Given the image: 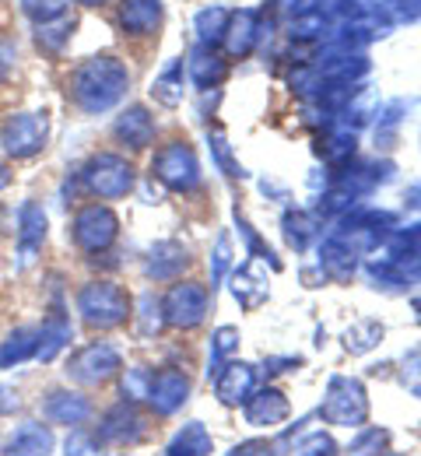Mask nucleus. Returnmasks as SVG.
<instances>
[{"label":"nucleus","instance_id":"1","mask_svg":"<svg viewBox=\"0 0 421 456\" xmlns=\"http://www.w3.org/2000/svg\"><path fill=\"white\" fill-rule=\"evenodd\" d=\"M130 88V67L113 53H99V57L81 60L70 70L67 81V95L70 102L85 116H102L117 110Z\"/></svg>","mask_w":421,"mask_h":456},{"label":"nucleus","instance_id":"2","mask_svg":"<svg viewBox=\"0 0 421 456\" xmlns=\"http://www.w3.org/2000/svg\"><path fill=\"white\" fill-rule=\"evenodd\" d=\"M74 305H77L81 320L92 330H117V327H123L130 320V309H134L130 291L123 285H117V281H106V278L77 288Z\"/></svg>","mask_w":421,"mask_h":456},{"label":"nucleus","instance_id":"3","mask_svg":"<svg viewBox=\"0 0 421 456\" xmlns=\"http://www.w3.org/2000/svg\"><path fill=\"white\" fill-rule=\"evenodd\" d=\"M46 141H50V116L46 113L21 110L0 123V151L14 162H28V159L43 155Z\"/></svg>","mask_w":421,"mask_h":456},{"label":"nucleus","instance_id":"4","mask_svg":"<svg viewBox=\"0 0 421 456\" xmlns=\"http://www.w3.org/2000/svg\"><path fill=\"white\" fill-rule=\"evenodd\" d=\"M320 418L337 428H361L368 421V397L355 376H330L320 403Z\"/></svg>","mask_w":421,"mask_h":456},{"label":"nucleus","instance_id":"5","mask_svg":"<svg viewBox=\"0 0 421 456\" xmlns=\"http://www.w3.org/2000/svg\"><path fill=\"white\" fill-rule=\"evenodd\" d=\"M123 369V354L117 344L109 341H88L67 358V379L77 387H106L117 379Z\"/></svg>","mask_w":421,"mask_h":456},{"label":"nucleus","instance_id":"6","mask_svg":"<svg viewBox=\"0 0 421 456\" xmlns=\"http://www.w3.org/2000/svg\"><path fill=\"white\" fill-rule=\"evenodd\" d=\"M393 228H397V215L393 211H379V208H352V211H344L341 218H337V239H344L355 253H368V249H376V246H383V242H390V235H393Z\"/></svg>","mask_w":421,"mask_h":456},{"label":"nucleus","instance_id":"7","mask_svg":"<svg viewBox=\"0 0 421 456\" xmlns=\"http://www.w3.org/2000/svg\"><path fill=\"white\" fill-rule=\"evenodd\" d=\"M81 183L92 197L99 200H120L134 190V166L123 159V155H113V151H99L85 162L81 169Z\"/></svg>","mask_w":421,"mask_h":456},{"label":"nucleus","instance_id":"8","mask_svg":"<svg viewBox=\"0 0 421 456\" xmlns=\"http://www.w3.org/2000/svg\"><path fill=\"white\" fill-rule=\"evenodd\" d=\"M70 235L81 253H106L120 239V218L109 204H85L70 222Z\"/></svg>","mask_w":421,"mask_h":456},{"label":"nucleus","instance_id":"9","mask_svg":"<svg viewBox=\"0 0 421 456\" xmlns=\"http://www.w3.org/2000/svg\"><path fill=\"white\" fill-rule=\"evenodd\" d=\"M151 172L173 193H193L200 186V162H197V151L186 141L162 144L158 155H155V162H151Z\"/></svg>","mask_w":421,"mask_h":456},{"label":"nucleus","instance_id":"10","mask_svg":"<svg viewBox=\"0 0 421 456\" xmlns=\"http://www.w3.org/2000/svg\"><path fill=\"white\" fill-rule=\"evenodd\" d=\"M207 309H211V291L207 285H197V281H176L162 298V316L176 330L200 327L207 320Z\"/></svg>","mask_w":421,"mask_h":456},{"label":"nucleus","instance_id":"11","mask_svg":"<svg viewBox=\"0 0 421 456\" xmlns=\"http://www.w3.org/2000/svg\"><path fill=\"white\" fill-rule=\"evenodd\" d=\"M148 428H151V425H148V418L137 411V403L120 400V403H113V407L99 418L95 439H99L102 446H137V443H144Z\"/></svg>","mask_w":421,"mask_h":456},{"label":"nucleus","instance_id":"12","mask_svg":"<svg viewBox=\"0 0 421 456\" xmlns=\"http://www.w3.org/2000/svg\"><path fill=\"white\" fill-rule=\"evenodd\" d=\"M46 232H50V218L46 208L39 200H25L18 208V232H14V253H18V271L32 267L36 256L46 246Z\"/></svg>","mask_w":421,"mask_h":456},{"label":"nucleus","instance_id":"13","mask_svg":"<svg viewBox=\"0 0 421 456\" xmlns=\"http://www.w3.org/2000/svg\"><path fill=\"white\" fill-rule=\"evenodd\" d=\"M39 411H43V418L50 421V425H63V428H85L92 418H95V403L85 397V394H77V390H50L43 403H39Z\"/></svg>","mask_w":421,"mask_h":456},{"label":"nucleus","instance_id":"14","mask_svg":"<svg viewBox=\"0 0 421 456\" xmlns=\"http://www.w3.org/2000/svg\"><path fill=\"white\" fill-rule=\"evenodd\" d=\"M148 403L158 418H173L182 403L190 400V376L182 369H158L148 383Z\"/></svg>","mask_w":421,"mask_h":456},{"label":"nucleus","instance_id":"15","mask_svg":"<svg viewBox=\"0 0 421 456\" xmlns=\"http://www.w3.org/2000/svg\"><path fill=\"white\" fill-rule=\"evenodd\" d=\"M263 39V21L253 7H242V11H232L229 18V28H225V53L232 60H246Z\"/></svg>","mask_w":421,"mask_h":456},{"label":"nucleus","instance_id":"16","mask_svg":"<svg viewBox=\"0 0 421 456\" xmlns=\"http://www.w3.org/2000/svg\"><path fill=\"white\" fill-rule=\"evenodd\" d=\"M57 439L53 428L43 421H18L14 432L7 436V446L0 450V456H53Z\"/></svg>","mask_w":421,"mask_h":456},{"label":"nucleus","instance_id":"17","mask_svg":"<svg viewBox=\"0 0 421 456\" xmlns=\"http://www.w3.org/2000/svg\"><path fill=\"white\" fill-rule=\"evenodd\" d=\"M256 390V369L246 362H225L215 376V397L222 400L225 407H239L253 397Z\"/></svg>","mask_w":421,"mask_h":456},{"label":"nucleus","instance_id":"18","mask_svg":"<svg viewBox=\"0 0 421 456\" xmlns=\"http://www.w3.org/2000/svg\"><path fill=\"white\" fill-rule=\"evenodd\" d=\"M242 407H246V425H253V428H278V425H285L288 414H292L288 397H285L281 390H274V387L253 390V397L246 400Z\"/></svg>","mask_w":421,"mask_h":456},{"label":"nucleus","instance_id":"19","mask_svg":"<svg viewBox=\"0 0 421 456\" xmlns=\"http://www.w3.org/2000/svg\"><path fill=\"white\" fill-rule=\"evenodd\" d=\"M166 7L162 0H123L120 4V28L130 39H148L162 28Z\"/></svg>","mask_w":421,"mask_h":456},{"label":"nucleus","instance_id":"20","mask_svg":"<svg viewBox=\"0 0 421 456\" xmlns=\"http://www.w3.org/2000/svg\"><path fill=\"white\" fill-rule=\"evenodd\" d=\"M155 130L158 126H155V116L148 106H126L113 123V137L126 144L130 151H144L155 141Z\"/></svg>","mask_w":421,"mask_h":456},{"label":"nucleus","instance_id":"21","mask_svg":"<svg viewBox=\"0 0 421 456\" xmlns=\"http://www.w3.org/2000/svg\"><path fill=\"white\" fill-rule=\"evenodd\" d=\"M190 267V253L186 246L176 239H162L148 249V260H144V274L155 278V281H176L182 271Z\"/></svg>","mask_w":421,"mask_h":456},{"label":"nucleus","instance_id":"22","mask_svg":"<svg viewBox=\"0 0 421 456\" xmlns=\"http://www.w3.org/2000/svg\"><path fill=\"white\" fill-rule=\"evenodd\" d=\"M232 295H236V302H239L242 309H249V313L267 302L271 285H267V267H263L260 256L246 260L239 271L232 274Z\"/></svg>","mask_w":421,"mask_h":456},{"label":"nucleus","instance_id":"23","mask_svg":"<svg viewBox=\"0 0 421 456\" xmlns=\"http://www.w3.org/2000/svg\"><path fill=\"white\" fill-rule=\"evenodd\" d=\"M186 77L193 81V88L211 92V88H218L229 77V63L222 60V53L215 46H200L197 43L190 50V57H186Z\"/></svg>","mask_w":421,"mask_h":456},{"label":"nucleus","instance_id":"24","mask_svg":"<svg viewBox=\"0 0 421 456\" xmlns=\"http://www.w3.org/2000/svg\"><path fill=\"white\" fill-rule=\"evenodd\" d=\"M70 338H74L70 316H67L63 302L57 298V302L50 305V316H46L43 327H39V351H36V362H53L63 347L70 344Z\"/></svg>","mask_w":421,"mask_h":456},{"label":"nucleus","instance_id":"25","mask_svg":"<svg viewBox=\"0 0 421 456\" xmlns=\"http://www.w3.org/2000/svg\"><path fill=\"white\" fill-rule=\"evenodd\" d=\"M320 271H323V278L344 285V281H352L355 271H359V253H355L344 239L330 235V239H323V246H320Z\"/></svg>","mask_w":421,"mask_h":456},{"label":"nucleus","instance_id":"26","mask_svg":"<svg viewBox=\"0 0 421 456\" xmlns=\"http://www.w3.org/2000/svg\"><path fill=\"white\" fill-rule=\"evenodd\" d=\"M355 148H359V134L348 130V126H341V123H330L327 134L316 144V151L323 155V162L334 166V169H344L355 159Z\"/></svg>","mask_w":421,"mask_h":456},{"label":"nucleus","instance_id":"27","mask_svg":"<svg viewBox=\"0 0 421 456\" xmlns=\"http://www.w3.org/2000/svg\"><path fill=\"white\" fill-rule=\"evenodd\" d=\"M36 351H39V327H14V330L0 341V372L32 362Z\"/></svg>","mask_w":421,"mask_h":456},{"label":"nucleus","instance_id":"28","mask_svg":"<svg viewBox=\"0 0 421 456\" xmlns=\"http://www.w3.org/2000/svg\"><path fill=\"white\" fill-rule=\"evenodd\" d=\"M421 18V0H376L368 4V21L376 28H390V25H411Z\"/></svg>","mask_w":421,"mask_h":456},{"label":"nucleus","instance_id":"29","mask_svg":"<svg viewBox=\"0 0 421 456\" xmlns=\"http://www.w3.org/2000/svg\"><path fill=\"white\" fill-rule=\"evenodd\" d=\"M182 57H173L166 60V67L155 74V81H151V95H155V102L158 106H166V110H176L182 102Z\"/></svg>","mask_w":421,"mask_h":456},{"label":"nucleus","instance_id":"30","mask_svg":"<svg viewBox=\"0 0 421 456\" xmlns=\"http://www.w3.org/2000/svg\"><path fill=\"white\" fill-rule=\"evenodd\" d=\"M211 450H215L211 432L200 421H186L166 446V456H211Z\"/></svg>","mask_w":421,"mask_h":456},{"label":"nucleus","instance_id":"31","mask_svg":"<svg viewBox=\"0 0 421 456\" xmlns=\"http://www.w3.org/2000/svg\"><path fill=\"white\" fill-rule=\"evenodd\" d=\"M281 232H285V242L302 253V249H309L312 242H316V235H320V218L316 215H309V211H285V218H281Z\"/></svg>","mask_w":421,"mask_h":456},{"label":"nucleus","instance_id":"32","mask_svg":"<svg viewBox=\"0 0 421 456\" xmlns=\"http://www.w3.org/2000/svg\"><path fill=\"white\" fill-rule=\"evenodd\" d=\"M229 18H232V11H229V7H222V4H211V7L197 11V18H193L197 43H200V46H218V43L225 39Z\"/></svg>","mask_w":421,"mask_h":456},{"label":"nucleus","instance_id":"33","mask_svg":"<svg viewBox=\"0 0 421 456\" xmlns=\"http://www.w3.org/2000/svg\"><path fill=\"white\" fill-rule=\"evenodd\" d=\"M330 28H334V25H330V21H327V18H323L316 7H312V11L305 7L302 14H296V18H292V25H288V39H292V43H299V46L323 43V39L330 36Z\"/></svg>","mask_w":421,"mask_h":456},{"label":"nucleus","instance_id":"34","mask_svg":"<svg viewBox=\"0 0 421 456\" xmlns=\"http://www.w3.org/2000/svg\"><path fill=\"white\" fill-rule=\"evenodd\" d=\"M239 330L236 327H218L215 334H211V347H207V376H218V369L225 365V362H232V354L239 351Z\"/></svg>","mask_w":421,"mask_h":456},{"label":"nucleus","instance_id":"35","mask_svg":"<svg viewBox=\"0 0 421 456\" xmlns=\"http://www.w3.org/2000/svg\"><path fill=\"white\" fill-rule=\"evenodd\" d=\"M379 341H383V323L376 320H355L344 330V351L352 354H368L372 347H379Z\"/></svg>","mask_w":421,"mask_h":456},{"label":"nucleus","instance_id":"36","mask_svg":"<svg viewBox=\"0 0 421 456\" xmlns=\"http://www.w3.org/2000/svg\"><path fill=\"white\" fill-rule=\"evenodd\" d=\"M70 36H74V18H70V14H67V18H57V21L36 25V43H39V50H46V53H63V46L70 43Z\"/></svg>","mask_w":421,"mask_h":456},{"label":"nucleus","instance_id":"37","mask_svg":"<svg viewBox=\"0 0 421 456\" xmlns=\"http://www.w3.org/2000/svg\"><path fill=\"white\" fill-rule=\"evenodd\" d=\"M316 11H320L330 25L368 21V4H365V0H316Z\"/></svg>","mask_w":421,"mask_h":456},{"label":"nucleus","instance_id":"38","mask_svg":"<svg viewBox=\"0 0 421 456\" xmlns=\"http://www.w3.org/2000/svg\"><path fill=\"white\" fill-rule=\"evenodd\" d=\"M207 148H211L215 166L225 172L229 179H242V175H246V169H242L239 162H236V155H232V144H229V137H225V130H222V126L207 130Z\"/></svg>","mask_w":421,"mask_h":456},{"label":"nucleus","instance_id":"39","mask_svg":"<svg viewBox=\"0 0 421 456\" xmlns=\"http://www.w3.org/2000/svg\"><path fill=\"white\" fill-rule=\"evenodd\" d=\"M162 323H166L162 302H158L151 291L141 295V302H137V330H141V338H155V334L162 330Z\"/></svg>","mask_w":421,"mask_h":456},{"label":"nucleus","instance_id":"40","mask_svg":"<svg viewBox=\"0 0 421 456\" xmlns=\"http://www.w3.org/2000/svg\"><path fill=\"white\" fill-rule=\"evenodd\" d=\"M365 274L376 281V288H390V291H404L408 288V274L393 264V260H372L368 267H365Z\"/></svg>","mask_w":421,"mask_h":456},{"label":"nucleus","instance_id":"41","mask_svg":"<svg viewBox=\"0 0 421 456\" xmlns=\"http://www.w3.org/2000/svg\"><path fill=\"white\" fill-rule=\"evenodd\" d=\"M18 4H21V14L32 18L36 25L67 18V11H70V0H18Z\"/></svg>","mask_w":421,"mask_h":456},{"label":"nucleus","instance_id":"42","mask_svg":"<svg viewBox=\"0 0 421 456\" xmlns=\"http://www.w3.org/2000/svg\"><path fill=\"white\" fill-rule=\"evenodd\" d=\"M229 267H232V239H229V232H222L215 239V253H211V291L225 281Z\"/></svg>","mask_w":421,"mask_h":456},{"label":"nucleus","instance_id":"43","mask_svg":"<svg viewBox=\"0 0 421 456\" xmlns=\"http://www.w3.org/2000/svg\"><path fill=\"white\" fill-rule=\"evenodd\" d=\"M292 456H337V443L327 432H305L292 446Z\"/></svg>","mask_w":421,"mask_h":456},{"label":"nucleus","instance_id":"44","mask_svg":"<svg viewBox=\"0 0 421 456\" xmlns=\"http://www.w3.org/2000/svg\"><path fill=\"white\" fill-rule=\"evenodd\" d=\"M408 113V102L404 99H397V102H390L383 116H379V123H376V137L383 141V144H390L393 141V134H397V126H401V119Z\"/></svg>","mask_w":421,"mask_h":456},{"label":"nucleus","instance_id":"45","mask_svg":"<svg viewBox=\"0 0 421 456\" xmlns=\"http://www.w3.org/2000/svg\"><path fill=\"white\" fill-rule=\"evenodd\" d=\"M148 383H151V369H126V376H123V400H130V403H137V400L148 397Z\"/></svg>","mask_w":421,"mask_h":456},{"label":"nucleus","instance_id":"46","mask_svg":"<svg viewBox=\"0 0 421 456\" xmlns=\"http://www.w3.org/2000/svg\"><path fill=\"white\" fill-rule=\"evenodd\" d=\"M63 456H109V453L99 450V439H95V436L74 428V432L67 436V443H63Z\"/></svg>","mask_w":421,"mask_h":456},{"label":"nucleus","instance_id":"47","mask_svg":"<svg viewBox=\"0 0 421 456\" xmlns=\"http://www.w3.org/2000/svg\"><path fill=\"white\" fill-rule=\"evenodd\" d=\"M401 383H404V390H408L411 397L421 400V347H418V351H411V354L404 358V369H401Z\"/></svg>","mask_w":421,"mask_h":456},{"label":"nucleus","instance_id":"48","mask_svg":"<svg viewBox=\"0 0 421 456\" xmlns=\"http://www.w3.org/2000/svg\"><path fill=\"white\" fill-rule=\"evenodd\" d=\"M386 443V432H379V428H368V432H361L359 439L348 446V456H379V446Z\"/></svg>","mask_w":421,"mask_h":456},{"label":"nucleus","instance_id":"49","mask_svg":"<svg viewBox=\"0 0 421 456\" xmlns=\"http://www.w3.org/2000/svg\"><path fill=\"white\" fill-rule=\"evenodd\" d=\"M14 63H18V43L11 36H0V85L11 77Z\"/></svg>","mask_w":421,"mask_h":456},{"label":"nucleus","instance_id":"50","mask_svg":"<svg viewBox=\"0 0 421 456\" xmlns=\"http://www.w3.org/2000/svg\"><path fill=\"white\" fill-rule=\"evenodd\" d=\"M267 11L278 18H296L305 11V0H267Z\"/></svg>","mask_w":421,"mask_h":456},{"label":"nucleus","instance_id":"51","mask_svg":"<svg viewBox=\"0 0 421 456\" xmlns=\"http://www.w3.org/2000/svg\"><path fill=\"white\" fill-rule=\"evenodd\" d=\"M229 456H274V446L263 439H249V443H239Z\"/></svg>","mask_w":421,"mask_h":456},{"label":"nucleus","instance_id":"52","mask_svg":"<svg viewBox=\"0 0 421 456\" xmlns=\"http://www.w3.org/2000/svg\"><path fill=\"white\" fill-rule=\"evenodd\" d=\"M404 274H408V281H421V253H415V256H408L404 264H397Z\"/></svg>","mask_w":421,"mask_h":456},{"label":"nucleus","instance_id":"53","mask_svg":"<svg viewBox=\"0 0 421 456\" xmlns=\"http://www.w3.org/2000/svg\"><path fill=\"white\" fill-rule=\"evenodd\" d=\"M404 204H408L411 211H421V179H418V183H411V186L404 190Z\"/></svg>","mask_w":421,"mask_h":456},{"label":"nucleus","instance_id":"54","mask_svg":"<svg viewBox=\"0 0 421 456\" xmlns=\"http://www.w3.org/2000/svg\"><path fill=\"white\" fill-rule=\"evenodd\" d=\"M7 186H11V169L0 162V190H7Z\"/></svg>","mask_w":421,"mask_h":456},{"label":"nucleus","instance_id":"55","mask_svg":"<svg viewBox=\"0 0 421 456\" xmlns=\"http://www.w3.org/2000/svg\"><path fill=\"white\" fill-rule=\"evenodd\" d=\"M74 4H81V7H106V4H113V0H74Z\"/></svg>","mask_w":421,"mask_h":456},{"label":"nucleus","instance_id":"56","mask_svg":"<svg viewBox=\"0 0 421 456\" xmlns=\"http://www.w3.org/2000/svg\"><path fill=\"white\" fill-rule=\"evenodd\" d=\"M415 313H418V323H421V298H415Z\"/></svg>","mask_w":421,"mask_h":456},{"label":"nucleus","instance_id":"57","mask_svg":"<svg viewBox=\"0 0 421 456\" xmlns=\"http://www.w3.org/2000/svg\"><path fill=\"white\" fill-rule=\"evenodd\" d=\"M386 456H397V453H386Z\"/></svg>","mask_w":421,"mask_h":456}]
</instances>
